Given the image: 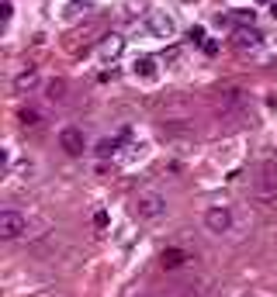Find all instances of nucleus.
<instances>
[{"instance_id":"nucleus-23","label":"nucleus","mask_w":277,"mask_h":297,"mask_svg":"<svg viewBox=\"0 0 277 297\" xmlns=\"http://www.w3.org/2000/svg\"><path fill=\"white\" fill-rule=\"evenodd\" d=\"M270 18L277 21V0H274V4H270Z\"/></svg>"},{"instance_id":"nucleus-18","label":"nucleus","mask_w":277,"mask_h":297,"mask_svg":"<svg viewBox=\"0 0 277 297\" xmlns=\"http://www.w3.org/2000/svg\"><path fill=\"white\" fill-rule=\"evenodd\" d=\"M187 38L194 41V45H204V28H201V24H194V28L187 31Z\"/></svg>"},{"instance_id":"nucleus-5","label":"nucleus","mask_w":277,"mask_h":297,"mask_svg":"<svg viewBox=\"0 0 277 297\" xmlns=\"http://www.w3.org/2000/svg\"><path fill=\"white\" fill-rule=\"evenodd\" d=\"M204 225H208V232L222 235V232L232 228V211H229V207H208V211H204Z\"/></svg>"},{"instance_id":"nucleus-17","label":"nucleus","mask_w":277,"mask_h":297,"mask_svg":"<svg viewBox=\"0 0 277 297\" xmlns=\"http://www.w3.org/2000/svg\"><path fill=\"white\" fill-rule=\"evenodd\" d=\"M232 21H236L239 28H246V24L253 28V21H257V11H236V14H232Z\"/></svg>"},{"instance_id":"nucleus-1","label":"nucleus","mask_w":277,"mask_h":297,"mask_svg":"<svg viewBox=\"0 0 277 297\" xmlns=\"http://www.w3.org/2000/svg\"><path fill=\"white\" fill-rule=\"evenodd\" d=\"M253 197L257 200H274L277 197V159H263L257 169V180H253Z\"/></svg>"},{"instance_id":"nucleus-19","label":"nucleus","mask_w":277,"mask_h":297,"mask_svg":"<svg viewBox=\"0 0 277 297\" xmlns=\"http://www.w3.org/2000/svg\"><path fill=\"white\" fill-rule=\"evenodd\" d=\"M11 14H14V4L4 0V4H0V18H4V24H11Z\"/></svg>"},{"instance_id":"nucleus-13","label":"nucleus","mask_w":277,"mask_h":297,"mask_svg":"<svg viewBox=\"0 0 277 297\" xmlns=\"http://www.w3.org/2000/svg\"><path fill=\"white\" fill-rule=\"evenodd\" d=\"M94 152H97V159H111L115 152H118V139H100Z\"/></svg>"},{"instance_id":"nucleus-9","label":"nucleus","mask_w":277,"mask_h":297,"mask_svg":"<svg viewBox=\"0 0 277 297\" xmlns=\"http://www.w3.org/2000/svg\"><path fill=\"white\" fill-rule=\"evenodd\" d=\"M187 252L184 249H163V256H159V266L166 270V273H174V270H180V266H187Z\"/></svg>"},{"instance_id":"nucleus-14","label":"nucleus","mask_w":277,"mask_h":297,"mask_svg":"<svg viewBox=\"0 0 277 297\" xmlns=\"http://www.w3.org/2000/svg\"><path fill=\"white\" fill-rule=\"evenodd\" d=\"M87 11H90V0H73V4L66 7V14H62V18H66V21H77L80 14H87Z\"/></svg>"},{"instance_id":"nucleus-3","label":"nucleus","mask_w":277,"mask_h":297,"mask_svg":"<svg viewBox=\"0 0 277 297\" xmlns=\"http://www.w3.org/2000/svg\"><path fill=\"white\" fill-rule=\"evenodd\" d=\"M59 149L66 152V156H83L87 152V139H83V132L80 128H62L59 132Z\"/></svg>"},{"instance_id":"nucleus-24","label":"nucleus","mask_w":277,"mask_h":297,"mask_svg":"<svg viewBox=\"0 0 277 297\" xmlns=\"http://www.w3.org/2000/svg\"><path fill=\"white\" fill-rule=\"evenodd\" d=\"M257 4H270V0H257Z\"/></svg>"},{"instance_id":"nucleus-11","label":"nucleus","mask_w":277,"mask_h":297,"mask_svg":"<svg viewBox=\"0 0 277 297\" xmlns=\"http://www.w3.org/2000/svg\"><path fill=\"white\" fill-rule=\"evenodd\" d=\"M159 135H163V139H177V135H191V124H187V121H166V124H159Z\"/></svg>"},{"instance_id":"nucleus-7","label":"nucleus","mask_w":277,"mask_h":297,"mask_svg":"<svg viewBox=\"0 0 277 297\" xmlns=\"http://www.w3.org/2000/svg\"><path fill=\"white\" fill-rule=\"evenodd\" d=\"M121 49H125V38H121V35H115V31L100 35V45H97V52H100V59H104V62L118 59V56H121Z\"/></svg>"},{"instance_id":"nucleus-6","label":"nucleus","mask_w":277,"mask_h":297,"mask_svg":"<svg viewBox=\"0 0 277 297\" xmlns=\"http://www.w3.org/2000/svg\"><path fill=\"white\" fill-rule=\"evenodd\" d=\"M260 41H263V35H260L257 28H236L232 31V45H236L239 52H253V49H260Z\"/></svg>"},{"instance_id":"nucleus-20","label":"nucleus","mask_w":277,"mask_h":297,"mask_svg":"<svg viewBox=\"0 0 277 297\" xmlns=\"http://www.w3.org/2000/svg\"><path fill=\"white\" fill-rule=\"evenodd\" d=\"M108 211H97V215H94V228H100V232H104V228H108Z\"/></svg>"},{"instance_id":"nucleus-15","label":"nucleus","mask_w":277,"mask_h":297,"mask_svg":"<svg viewBox=\"0 0 277 297\" xmlns=\"http://www.w3.org/2000/svg\"><path fill=\"white\" fill-rule=\"evenodd\" d=\"M35 83H39V76H35V69H28V73H21V76L14 79V87H18V90H31Z\"/></svg>"},{"instance_id":"nucleus-8","label":"nucleus","mask_w":277,"mask_h":297,"mask_svg":"<svg viewBox=\"0 0 277 297\" xmlns=\"http://www.w3.org/2000/svg\"><path fill=\"white\" fill-rule=\"evenodd\" d=\"M24 232V218L18 211H0V238H18Z\"/></svg>"},{"instance_id":"nucleus-22","label":"nucleus","mask_w":277,"mask_h":297,"mask_svg":"<svg viewBox=\"0 0 277 297\" xmlns=\"http://www.w3.org/2000/svg\"><path fill=\"white\" fill-rule=\"evenodd\" d=\"M184 297H201V290H198V287H191V290H187Z\"/></svg>"},{"instance_id":"nucleus-21","label":"nucleus","mask_w":277,"mask_h":297,"mask_svg":"<svg viewBox=\"0 0 277 297\" xmlns=\"http://www.w3.org/2000/svg\"><path fill=\"white\" fill-rule=\"evenodd\" d=\"M201 49H204L208 56H218V41H215V38H204V45H201Z\"/></svg>"},{"instance_id":"nucleus-25","label":"nucleus","mask_w":277,"mask_h":297,"mask_svg":"<svg viewBox=\"0 0 277 297\" xmlns=\"http://www.w3.org/2000/svg\"><path fill=\"white\" fill-rule=\"evenodd\" d=\"M135 297H149V294H135Z\"/></svg>"},{"instance_id":"nucleus-10","label":"nucleus","mask_w":277,"mask_h":297,"mask_svg":"<svg viewBox=\"0 0 277 297\" xmlns=\"http://www.w3.org/2000/svg\"><path fill=\"white\" fill-rule=\"evenodd\" d=\"M132 73L135 76H142V79H156V59L153 56H135V62H132Z\"/></svg>"},{"instance_id":"nucleus-2","label":"nucleus","mask_w":277,"mask_h":297,"mask_svg":"<svg viewBox=\"0 0 277 297\" xmlns=\"http://www.w3.org/2000/svg\"><path fill=\"white\" fill-rule=\"evenodd\" d=\"M132 211H135L138 221H159L166 215V197L156 194V190H142L135 197V204H132Z\"/></svg>"},{"instance_id":"nucleus-4","label":"nucleus","mask_w":277,"mask_h":297,"mask_svg":"<svg viewBox=\"0 0 277 297\" xmlns=\"http://www.w3.org/2000/svg\"><path fill=\"white\" fill-rule=\"evenodd\" d=\"M146 28H149L156 38H174V31H177V24H174V18H170L166 11H149Z\"/></svg>"},{"instance_id":"nucleus-12","label":"nucleus","mask_w":277,"mask_h":297,"mask_svg":"<svg viewBox=\"0 0 277 297\" xmlns=\"http://www.w3.org/2000/svg\"><path fill=\"white\" fill-rule=\"evenodd\" d=\"M45 97L52 100V104H62V100H66V79H49Z\"/></svg>"},{"instance_id":"nucleus-16","label":"nucleus","mask_w":277,"mask_h":297,"mask_svg":"<svg viewBox=\"0 0 277 297\" xmlns=\"http://www.w3.org/2000/svg\"><path fill=\"white\" fill-rule=\"evenodd\" d=\"M21 124H24V128H35V124H42V114L31 111V107H24V111H21Z\"/></svg>"}]
</instances>
